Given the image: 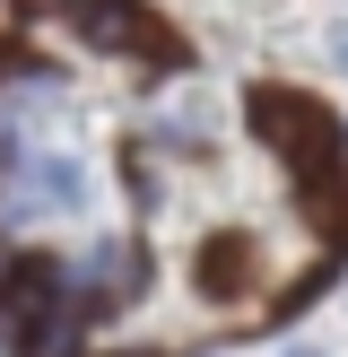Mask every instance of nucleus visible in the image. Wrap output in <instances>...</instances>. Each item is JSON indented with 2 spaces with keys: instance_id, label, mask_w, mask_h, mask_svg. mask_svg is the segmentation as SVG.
Instances as JSON below:
<instances>
[{
  "instance_id": "f257e3e1",
  "label": "nucleus",
  "mask_w": 348,
  "mask_h": 357,
  "mask_svg": "<svg viewBox=\"0 0 348 357\" xmlns=\"http://www.w3.org/2000/svg\"><path fill=\"white\" fill-rule=\"evenodd\" d=\"M244 114H253V131L270 139V149L287 157L313 192L340 174V157H348V149H340V122H331V105H313L305 87H253V96H244Z\"/></svg>"
},
{
  "instance_id": "39448f33",
  "label": "nucleus",
  "mask_w": 348,
  "mask_h": 357,
  "mask_svg": "<svg viewBox=\"0 0 348 357\" xmlns=\"http://www.w3.org/2000/svg\"><path fill=\"white\" fill-rule=\"evenodd\" d=\"M340 61H348V35H340Z\"/></svg>"
},
{
  "instance_id": "7ed1b4c3",
  "label": "nucleus",
  "mask_w": 348,
  "mask_h": 357,
  "mask_svg": "<svg viewBox=\"0 0 348 357\" xmlns=\"http://www.w3.org/2000/svg\"><path fill=\"white\" fill-rule=\"evenodd\" d=\"M79 201H87L79 157H35V166L9 174V218H26V209H79Z\"/></svg>"
},
{
  "instance_id": "20e7f679",
  "label": "nucleus",
  "mask_w": 348,
  "mask_h": 357,
  "mask_svg": "<svg viewBox=\"0 0 348 357\" xmlns=\"http://www.w3.org/2000/svg\"><path fill=\"white\" fill-rule=\"evenodd\" d=\"M191 271H200V296H244V288H253V244L226 227V236L200 244V261H191Z\"/></svg>"
},
{
  "instance_id": "423d86ee",
  "label": "nucleus",
  "mask_w": 348,
  "mask_h": 357,
  "mask_svg": "<svg viewBox=\"0 0 348 357\" xmlns=\"http://www.w3.org/2000/svg\"><path fill=\"white\" fill-rule=\"evenodd\" d=\"M296 357H313V349H296Z\"/></svg>"
},
{
  "instance_id": "f03ea898",
  "label": "nucleus",
  "mask_w": 348,
  "mask_h": 357,
  "mask_svg": "<svg viewBox=\"0 0 348 357\" xmlns=\"http://www.w3.org/2000/svg\"><path fill=\"white\" fill-rule=\"evenodd\" d=\"M70 26H79V44L122 52V61H139V70H174L183 61V44H174L139 0H70Z\"/></svg>"
}]
</instances>
